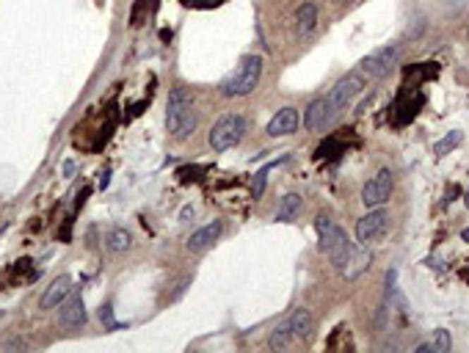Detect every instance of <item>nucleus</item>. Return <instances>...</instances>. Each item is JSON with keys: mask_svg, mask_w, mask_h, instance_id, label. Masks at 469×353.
Masks as SVG:
<instances>
[{"mask_svg": "<svg viewBox=\"0 0 469 353\" xmlns=\"http://www.w3.org/2000/svg\"><path fill=\"white\" fill-rule=\"evenodd\" d=\"M315 229H317V237H320V252L331 259L334 268L343 271L345 262L353 254V243H351L348 232L340 224H334L329 216H317L315 218Z\"/></svg>", "mask_w": 469, "mask_h": 353, "instance_id": "obj_1", "label": "nucleus"}, {"mask_svg": "<svg viewBox=\"0 0 469 353\" xmlns=\"http://www.w3.org/2000/svg\"><path fill=\"white\" fill-rule=\"evenodd\" d=\"M166 128L174 138H188L196 130V108H193V97L188 94V89L177 86L169 94L166 105Z\"/></svg>", "mask_w": 469, "mask_h": 353, "instance_id": "obj_2", "label": "nucleus"}, {"mask_svg": "<svg viewBox=\"0 0 469 353\" xmlns=\"http://www.w3.org/2000/svg\"><path fill=\"white\" fill-rule=\"evenodd\" d=\"M262 78V58L260 56H243L238 69L221 83V94L224 97H249Z\"/></svg>", "mask_w": 469, "mask_h": 353, "instance_id": "obj_3", "label": "nucleus"}, {"mask_svg": "<svg viewBox=\"0 0 469 353\" xmlns=\"http://www.w3.org/2000/svg\"><path fill=\"white\" fill-rule=\"evenodd\" d=\"M243 135H246V119L240 113H229V116H224L213 125L207 141H210L213 152H226V149L238 147L243 141Z\"/></svg>", "mask_w": 469, "mask_h": 353, "instance_id": "obj_4", "label": "nucleus"}, {"mask_svg": "<svg viewBox=\"0 0 469 353\" xmlns=\"http://www.w3.org/2000/svg\"><path fill=\"white\" fill-rule=\"evenodd\" d=\"M340 113H343V111L334 108L329 97H320V99H315L312 105L307 108V113H304V128L310 130V132H323V130H329L337 122Z\"/></svg>", "mask_w": 469, "mask_h": 353, "instance_id": "obj_5", "label": "nucleus"}, {"mask_svg": "<svg viewBox=\"0 0 469 353\" xmlns=\"http://www.w3.org/2000/svg\"><path fill=\"white\" fill-rule=\"evenodd\" d=\"M398 56H401V47H398V44H389V47L375 50V53H370V56L359 64L362 66V75L370 78V80H381L384 75H389V69L395 66Z\"/></svg>", "mask_w": 469, "mask_h": 353, "instance_id": "obj_6", "label": "nucleus"}, {"mask_svg": "<svg viewBox=\"0 0 469 353\" xmlns=\"http://www.w3.org/2000/svg\"><path fill=\"white\" fill-rule=\"evenodd\" d=\"M392 185H395L392 171H389V168H381L373 180H367V185L362 188V204L370 207V210H373V207H381L384 202H389Z\"/></svg>", "mask_w": 469, "mask_h": 353, "instance_id": "obj_7", "label": "nucleus"}, {"mask_svg": "<svg viewBox=\"0 0 469 353\" xmlns=\"http://www.w3.org/2000/svg\"><path fill=\"white\" fill-rule=\"evenodd\" d=\"M386 226H389V213L381 210V207H373V213H367V216H362L356 221V237L365 246L375 243V240H381L386 235Z\"/></svg>", "mask_w": 469, "mask_h": 353, "instance_id": "obj_8", "label": "nucleus"}, {"mask_svg": "<svg viewBox=\"0 0 469 353\" xmlns=\"http://www.w3.org/2000/svg\"><path fill=\"white\" fill-rule=\"evenodd\" d=\"M365 92V75L362 72H348L343 80H337V86L329 92V99H331V105L334 108H340L345 111V105L353 99V97H359Z\"/></svg>", "mask_w": 469, "mask_h": 353, "instance_id": "obj_9", "label": "nucleus"}, {"mask_svg": "<svg viewBox=\"0 0 469 353\" xmlns=\"http://www.w3.org/2000/svg\"><path fill=\"white\" fill-rule=\"evenodd\" d=\"M59 309H61V312H59V323H61L63 328H83V326L89 323L83 295H72V298H66Z\"/></svg>", "mask_w": 469, "mask_h": 353, "instance_id": "obj_10", "label": "nucleus"}, {"mask_svg": "<svg viewBox=\"0 0 469 353\" xmlns=\"http://www.w3.org/2000/svg\"><path fill=\"white\" fill-rule=\"evenodd\" d=\"M69 295H72V276L61 273L59 279H53V285H50V287L44 290V295H42L39 306H42V309H56V306H61Z\"/></svg>", "mask_w": 469, "mask_h": 353, "instance_id": "obj_11", "label": "nucleus"}, {"mask_svg": "<svg viewBox=\"0 0 469 353\" xmlns=\"http://www.w3.org/2000/svg\"><path fill=\"white\" fill-rule=\"evenodd\" d=\"M221 232H224V224H221V221H213V224L196 229V232L188 237V252H205L207 246H213V243L219 240Z\"/></svg>", "mask_w": 469, "mask_h": 353, "instance_id": "obj_12", "label": "nucleus"}, {"mask_svg": "<svg viewBox=\"0 0 469 353\" xmlns=\"http://www.w3.org/2000/svg\"><path fill=\"white\" fill-rule=\"evenodd\" d=\"M298 130V111L296 108H281L279 113L268 122V135L279 138V135H293Z\"/></svg>", "mask_w": 469, "mask_h": 353, "instance_id": "obj_13", "label": "nucleus"}, {"mask_svg": "<svg viewBox=\"0 0 469 353\" xmlns=\"http://www.w3.org/2000/svg\"><path fill=\"white\" fill-rule=\"evenodd\" d=\"M370 265H373V254H370V252H367V246H365L362 252H353L351 259L345 262L343 276L348 279V282H353V279H359L365 271H370Z\"/></svg>", "mask_w": 469, "mask_h": 353, "instance_id": "obj_14", "label": "nucleus"}, {"mask_svg": "<svg viewBox=\"0 0 469 353\" xmlns=\"http://www.w3.org/2000/svg\"><path fill=\"white\" fill-rule=\"evenodd\" d=\"M301 207H304L301 196H298V193H287V196H284V199L279 202L276 221H279V224H293V221L301 216Z\"/></svg>", "mask_w": 469, "mask_h": 353, "instance_id": "obj_15", "label": "nucleus"}, {"mask_svg": "<svg viewBox=\"0 0 469 353\" xmlns=\"http://www.w3.org/2000/svg\"><path fill=\"white\" fill-rule=\"evenodd\" d=\"M290 328H293V337L296 340H307L310 334H312V326H315V321H312V315H310V309H304V306H298L293 315H290Z\"/></svg>", "mask_w": 469, "mask_h": 353, "instance_id": "obj_16", "label": "nucleus"}, {"mask_svg": "<svg viewBox=\"0 0 469 353\" xmlns=\"http://www.w3.org/2000/svg\"><path fill=\"white\" fill-rule=\"evenodd\" d=\"M315 25H317V6L315 3H301V8L296 11V28L301 36H307V33L315 31Z\"/></svg>", "mask_w": 469, "mask_h": 353, "instance_id": "obj_17", "label": "nucleus"}, {"mask_svg": "<svg viewBox=\"0 0 469 353\" xmlns=\"http://www.w3.org/2000/svg\"><path fill=\"white\" fill-rule=\"evenodd\" d=\"M293 340H296V337H293V328H290V323L284 321L271 331V337H268V348H271V351H287Z\"/></svg>", "mask_w": 469, "mask_h": 353, "instance_id": "obj_18", "label": "nucleus"}, {"mask_svg": "<svg viewBox=\"0 0 469 353\" xmlns=\"http://www.w3.org/2000/svg\"><path fill=\"white\" fill-rule=\"evenodd\" d=\"M105 243H108L111 252H127V249L133 246V235L127 232L125 226H114V229H108Z\"/></svg>", "mask_w": 469, "mask_h": 353, "instance_id": "obj_19", "label": "nucleus"}, {"mask_svg": "<svg viewBox=\"0 0 469 353\" xmlns=\"http://www.w3.org/2000/svg\"><path fill=\"white\" fill-rule=\"evenodd\" d=\"M461 141H464V132H461V130H450L444 138H439L437 144H434V155H437V158L447 155V152H450V149H456Z\"/></svg>", "mask_w": 469, "mask_h": 353, "instance_id": "obj_20", "label": "nucleus"}, {"mask_svg": "<svg viewBox=\"0 0 469 353\" xmlns=\"http://www.w3.org/2000/svg\"><path fill=\"white\" fill-rule=\"evenodd\" d=\"M287 161H290V158L284 155V158H279V161H274V163H268L265 168H260V171H257V177H254V196H257V199L265 193V180H268V171H271L274 166H281V163H287Z\"/></svg>", "mask_w": 469, "mask_h": 353, "instance_id": "obj_21", "label": "nucleus"}, {"mask_svg": "<svg viewBox=\"0 0 469 353\" xmlns=\"http://www.w3.org/2000/svg\"><path fill=\"white\" fill-rule=\"evenodd\" d=\"M99 321H102V326H105L108 331H116V328H122V326H125V323H119L116 318H114V309H111V304L99 306Z\"/></svg>", "mask_w": 469, "mask_h": 353, "instance_id": "obj_22", "label": "nucleus"}, {"mask_svg": "<svg viewBox=\"0 0 469 353\" xmlns=\"http://www.w3.org/2000/svg\"><path fill=\"white\" fill-rule=\"evenodd\" d=\"M450 348H453V342H450V331L439 328L437 340H434V351L437 353H450Z\"/></svg>", "mask_w": 469, "mask_h": 353, "instance_id": "obj_23", "label": "nucleus"}, {"mask_svg": "<svg viewBox=\"0 0 469 353\" xmlns=\"http://www.w3.org/2000/svg\"><path fill=\"white\" fill-rule=\"evenodd\" d=\"M188 8H216V6H224L226 0H183Z\"/></svg>", "mask_w": 469, "mask_h": 353, "instance_id": "obj_24", "label": "nucleus"}, {"mask_svg": "<svg viewBox=\"0 0 469 353\" xmlns=\"http://www.w3.org/2000/svg\"><path fill=\"white\" fill-rule=\"evenodd\" d=\"M23 348H28V342H23V340H8L3 345V351H23Z\"/></svg>", "mask_w": 469, "mask_h": 353, "instance_id": "obj_25", "label": "nucleus"}, {"mask_svg": "<svg viewBox=\"0 0 469 353\" xmlns=\"http://www.w3.org/2000/svg\"><path fill=\"white\" fill-rule=\"evenodd\" d=\"M72 174H75V163L66 161L63 163V177H72Z\"/></svg>", "mask_w": 469, "mask_h": 353, "instance_id": "obj_26", "label": "nucleus"}, {"mask_svg": "<svg viewBox=\"0 0 469 353\" xmlns=\"http://www.w3.org/2000/svg\"><path fill=\"white\" fill-rule=\"evenodd\" d=\"M431 351H434V342H422V345H417V353H431Z\"/></svg>", "mask_w": 469, "mask_h": 353, "instance_id": "obj_27", "label": "nucleus"}, {"mask_svg": "<svg viewBox=\"0 0 469 353\" xmlns=\"http://www.w3.org/2000/svg\"><path fill=\"white\" fill-rule=\"evenodd\" d=\"M108 182H111V171H105V174L99 177V188H108Z\"/></svg>", "mask_w": 469, "mask_h": 353, "instance_id": "obj_28", "label": "nucleus"}, {"mask_svg": "<svg viewBox=\"0 0 469 353\" xmlns=\"http://www.w3.org/2000/svg\"><path fill=\"white\" fill-rule=\"evenodd\" d=\"M461 240H464V243H469V226L464 229V232H461Z\"/></svg>", "mask_w": 469, "mask_h": 353, "instance_id": "obj_29", "label": "nucleus"}, {"mask_svg": "<svg viewBox=\"0 0 469 353\" xmlns=\"http://www.w3.org/2000/svg\"><path fill=\"white\" fill-rule=\"evenodd\" d=\"M467 207H469V193H467Z\"/></svg>", "mask_w": 469, "mask_h": 353, "instance_id": "obj_30", "label": "nucleus"}, {"mask_svg": "<svg viewBox=\"0 0 469 353\" xmlns=\"http://www.w3.org/2000/svg\"><path fill=\"white\" fill-rule=\"evenodd\" d=\"M467 39H469V28H467Z\"/></svg>", "mask_w": 469, "mask_h": 353, "instance_id": "obj_31", "label": "nucleus"}, {"mask_svg": "<svg viewBox=\"0 0 469 353\" xmlns=\"http://www.w3.org/2000/svg\"><path fill=\"white\" fill-rule=\"evenodd\" d=\"M0 318H3V312H0Z\"/></svg>", "mask_w": 469, "mask_h": 353, "instance_id": "obj_32", "label": "nucleus"}]
</instances>
